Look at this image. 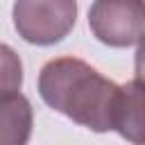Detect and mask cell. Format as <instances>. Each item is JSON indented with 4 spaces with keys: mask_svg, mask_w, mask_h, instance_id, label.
<instances>
[{
    "mask_svg": "<svg viewBox=\"0 0 145 145\" xmlns=\"http://www.w3.org/2000/svg\"><path fill=\"white\" fill-rule=\"evenodd\" d=\"M113 129L131 143L145 140V136H143L145 118H143V82H140V77H134L131 82L120 86V102H118Z\"/></svg>",
    "mask_w": 145,
    "mask_h": 145,
    "instance_id": "5b68a950",
    "label": "cell"
},
{
    "mask_svg": "<svg viewBox=\"0 0 145 145\" xmlns=\"http://www.w3.org/2000/svg\"><path fill=\"white\" fill-rule=\"evenodd\" d=\"M88 27L104 45H138L145 29V5L143 0H95L88 9Z\"/></svg>",
    "mask_w": 145,
    "mask_h": 145,
    "instance_id": "3957f363",
    "label": "cell"
},
{
    "mask_svg": "<svg viewBox=\"0 0 145 145\" xmlns=\"http://www.w3.org/2000/svg\"><path fill=\"white\" fill-rule=\"evenodd\" d=\"M20 86H23V61L11 45L0 43V95L16 93L20 91Z\"/></svg>",
    "mask_w": 145,
    "mask_h": 145,
    "instance_id": "8992f818",
    "label": "cell"
},
{
    "mask_svg": "<svg viewBox=\"0 0 145 145\" xmlns=\"http://www.w3.org/2000/svg\"><path fill=\"white\" fill-rule=\"evenodd\" d=\"M34 111L23 93L0 95V145H25L32 136Z\"/></svg>",
    "mask_w": 145,
    "mask_h": 145,
    "instance_id": "277c9868",
    "label": "cell"
},
{
    "mask_svg": "<svg viewBox=\"0 0 145 145\" xmlns=\"http://www.w3.org/2000/svg\"><path fill=\"white\" fill-rule=\"evenodd\" d=\"M18 36L32 45L63 41L77 23V0H16L11 9Z\"/></svg>",
    "mask_w": 145,
    "mask_h": 145,
    "instance_id": "7a4b0ae2",
    "label": "cell"
},
{
    "mask_svg": "<svg viewBox=\"0 0 145 145\" xmlns=\"http://www.w3.org/2000/svg\"><path fill=\"white\" fill-rule=\"evenodd\" d=\"M41 100L91 131H111L116 125L120 86L77 57L50 59L39 72Z\"/></svg>",
    "mask_w": 145,
    "mask_h": 145,
    "instance_id": "6da1fadb",
    "label": "cell"
}]
</instances>
